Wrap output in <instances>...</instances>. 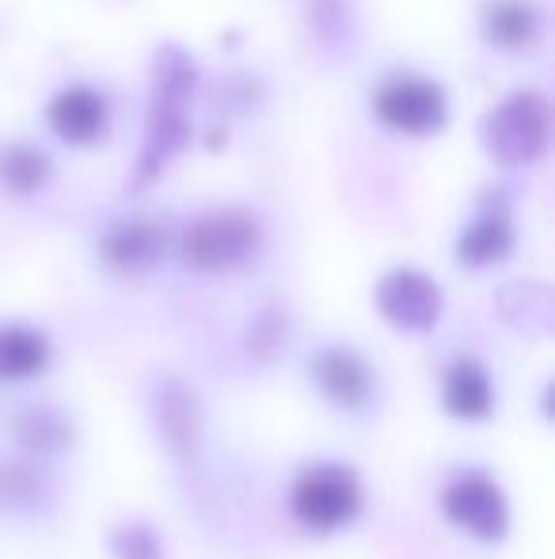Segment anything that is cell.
Returning a JSON list of instances; mask_svg holds the SVG:
<instances>
[{
	"label": "cell",
	"instance_id": "1",
	"mask_svg": "<svg viewBox=\"0 0 555 559\" xmlns=\"http://www.w3.org/2000/svg\"><path fill=\"white\" fill-rule=\"evenodd\" d=\"M289 507H293L297 522L309 530H342L362 510V484L342 464H316V468H304L297 476L293 491H289Z\"/></svg>",
	"mask_w": 555,
	"mask_h": 559
},
{
	"label": "cell",
	"instance_id": "2",
	"mask_svg": "<svg viewBox=\"0 0 555 559\" xmlns=\"http://www.w3.org/2000/svg\"><path fill=\"white\" fill-rule=\"evenodd\" d=\"M548 145V107L533 92H518L487 118V148L503 164H526Z\"/></svg>",
	"mask_w": 555,
	"mask_h": 559
},
{
	"label": "cell",
	"instance_id": "3",
	"mask_svg": "<svg viewBox=\"0 0 555 559\" xmlns=\"http://www.w3.org/2000/svg\"><path fill=\"white\" fill-rule=\"evenodd\" d=\"M260 243V228L244 214H206L183 233V259L198 271H229Z\"/></svg>",
	"mask_w": 555,
	"mask_h": 559
},
{
	"label": "cell",
	"instance_id": "4",
	"mask_svg": "<svg viewBox=\"0 0 555 559\" xmlns=\"http://www.w3.org/2000/svg\"><path fill=\"white\" fill-rule=\"evenodd\" d=\"M442 510L457 530L475 540H503L510 530V507H506L503 487L483 472L453 479L442 495Z\"/></svg>",
	"mask_w": 555,
	"mask_h": 559
},
{
	"label": "cell",
	"instance_id": "5",
	"mask_svg": "<svg viewBox=\"0 0 555 559\" xmlns=\"http://www.w3.org/2000/svg\"><path fill=\"white\" fill-rule=\"evenodd\" d=\"M377 309L388 324L403 328V332H426L442 312V294L426 274L393 271L377 286Z\"/></svg>",
	"mask_w": 555,
	"mask_h": 559
},
{
	"label": "cell",
	"instance_id": "6",
	"mask_svg": "<svg viewBox=\"0 0 555 559\" xmlns=\"http://www.w3.org/2000/svg\"><path fill=\"white\" fill-rule=\"evenodd\" d=\"M377 115L388 126L408 133H430L442 126L445 118V96L437 84L419 81V76H400L388 81L377 96Z\"/></svg>",
	"mask_w": 555,
	"mask_h": 559
},
{
	"label": "cell",
	"instance_id": "7",
	"mask_svg": "<svg viewBox=\"0 0 555 559\" xmlns=\"http://www.w3.org/2000/svg\"><path fill=\"white\" fill-rule=\"evenodd\" d=\"M316 384L331 404L362 407L373 392V377L358 354L350 350H324L316 358Z\"/></svg>",
	"mask_w": 555,
	"mask_h": 559
},
{
	"label": "cell",
	"instance_id": "8",
	"mask_svg": "<svg viewBox=\"0 0 555 559\" xmlns=\"http://www.w3.org/2000/svg\"><path fill=\"white\" fill-rule=\"evenodd\" d=\"M107 111H104V99L88 88H65L53 96L50 104V126L58 138L76 141V145H88L104 133Z\"/></svg>",
	"mask_w": 555,
	"mask_h": 559
},
{
	"label": "cell",
	"instance_id": "9",
	"mask_svg": "<svg viewBox=\"0 0 555 559\" xmlns=\"http://www.w3.org/2000/svg\"><path fill=\"white\" fill-rule=\"evenodd\" d=\"M442 400L457 419H483L495 404V389H491V377L480 361L460 358L457 366L445 377Z\"/></svg>",
	"mask_w": 555,
	"mask_h": 559
},
{
	"label": "cell",
	"instance_id": "10",
	"mask_svg": "<svg viewBox=\"0 0 555 559\" xmlns=\"http://www.w3.org/2000/svg\"><path fill=\"white\" fill-rule=\"evenodd\" d=\"M50 361L46 335L31 328H0V381H27L38 377Z\"/></svg>",
	"mask_w": 555,
	"mask_h": 559
},
{
	"label": "cell",
	"instance_id": "11",
	"mask_svg": "<svg viewBox=\"0 0 555 559\" xmlns=\"http://www.w3.org/2000/svg\"><path fill=\"white\" fill-rule=\"evenodd\" d=\"M164 248V233L145 222H134V225H122L107 236V259L119 266H148Z\"/></svg>",
	"mask_w": 555,
	"mask_h": 559
},
{
	"label": "cell",
	"instance_id": "12",
	"mask_svg": "<svg viewBox=\"0 0 555 559\" xmlns=\"http://www.w3.org/2000/svg\"><path fill=\"white\" fill-rule=\"evenodd\" d=\"M50 176V164L38 148H27V145H12L0 153V183L12 187V191H38Z\"/></svg>",
	"mask_w": 555,
	"mask_h": 559
},
{
	"label": "cell",
	"instance_id": "13",
	"mask_svg": "<svg viewBox=\"0 0 555 559\" xmlns=\"http://www.w3.org/2000/svg\"><path fill=\"white\" fill-rule=\"evenodd\" d=\"M536 31V15L533 8L518 4V0H498V4L487 8V35L495 38L498 46H521L529 43Z\"/></svg>",
	"mask_w": 555,
	"mask_h": 559
},
{
	"label": "cell",
	"instance_id": "14",
	"mask_svg": "<svg viewBox=\"0 0 555 559\" xmlns=\"http://www.w3.org/2000/svg\"><path fill=\"white\" fill-rule=\"evenodd\" d=\"M510 251V228L498 217H483L460 236V259L468 263H495Z\"/></svg>",
	"mask_w": 555,
	"mask_h": 559
}]
</instances>
